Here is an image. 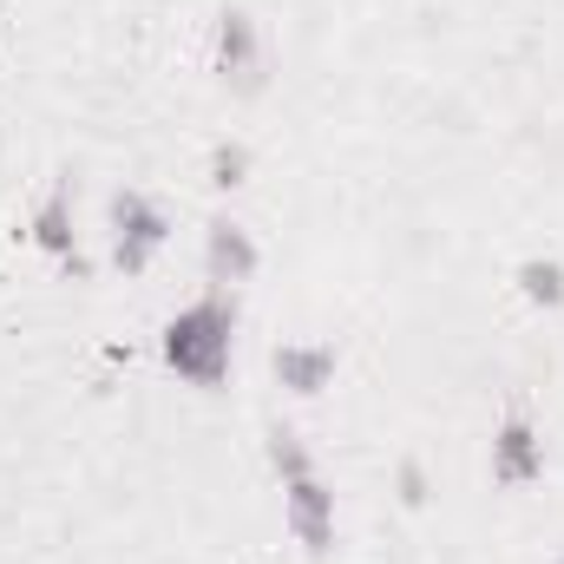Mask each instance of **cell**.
<instances>
[{
    "mask_svg": "<svg viewBox=\"0 0 564 564\" xmlns=\"http://www.w3.org/2000/svg\"><path fill=\"white\" fill-rule=\"evenodd\" d=\"M558 564H564V558H558Z\"/></svg>",
    "mask_w": 564,
    "mask_h": 564,
    "instance_id": "obj_12",
    "label": "cell"
},
{
    "mask_svg": "<svg viewBox=\"0 0 564 564\" xmlns=\"http://www.w3.org/2000/svg\"><path fill=\"white\" fill-rule=\"evenodd\" d=\"M545 473V440L525 414H506L499 433H492V479L499 486H532Z\"/></svg>",
    "mask_w": 564,
    "mask_h": 564,
    "instance_id": "obj_4",
    "label": "cell"
},
{
    "mask_svg": "<svg viewBox=\"0 0 564 564\" xmlns=\"http://www.w3.org/2000/svg\"><path fill=\"white\" fill-rule=\"evenodd\" d=\"M230 355H237V308L224 295H204L164 322V361L191 388H217L230 375Z\"/></svg>",
    "mask_w": 564,
    "mask_h": 564,
    "instance_id": "obj_1",
    "label": "cell"
},
{
    "mask_svg": "<svg viewBox=\"0 0 564 564\" xmlns=\"http://www.w3.org/2000/svg\"><path fill=\"white\" fill-rule=\"evenodd\" d=\"M33 243H40L46 257H73V210H66V184L40 204V217H33Z\"/></svg>",
    "mask_w": 564,
    "mask_h": 564,
    "instance_id": "obj_8",
    "label": "cell"
},
{
    "mask_svg": "<svg viewBox=\"0 0 564 564\" xmlns=\"http://www.w3.org/2000/svg\"><path fill=\"white\" fill-rule=\"evenodd\" d=\"M282 512H289V532H295L308 552H328V545H335V492H328L315 473L282 479Z\"/></svg>",
    "mask_w": 564,
    "mask_h": 564,
    "instance_id": "obj_3",
    "label": "cell"
},
{
    "mask_svg": "<svg viewBox=\"0 0 564 564\" xmlns=\"http://www.w3.org/2000/svg\"><path fill=\"white\" fill-rule=\"evenodd\" d=\"M401 486H408V506H421V499H426V479H421V466H414V459L401 466Z\"/></svg>",
    "mask_w": 564,
    "mask_h": 564,
    "instance_id": "obj_11",
    "label": "cell"
},
{
    "mask_svg": "<svg viewBox=\"0 0 564 564\" xmlns=\"http://www.w3.org/2000/svg\"><path fill=\"white\" fill-rule=\"evenodd\" d=\"M204 263H210V282H250L257 276V243L243 224H210V243H204Z\"/></svg>",
    "mask_w": 564,
    "mask_h": 564,
    "instance_id": "obj_7",
    "label": "cell"
},
{
    "mask_svg": "<svg viewBox=\"0 0 564 564\" xmlns=\"http://www.w3.org/2000/svg\"><path fill=\"white\" fill-rule=\"evenodd\" d=\"M243 171H250V151H243V144H217V151H210V177H217L224 191L243 184Z\"/></svg>",
    "mask_w": 564,
    "mask_h": 564,
    "instance_id": "obj_10",
    "label": "cell"
},
{
    "mask_svg": "<svg viewBox=\"0 0 564 564\" xmlns=\"http://www.w3.org/2000/svg\"><path fill=\"white\" fill-rule=\"evenodd\" d=\"M519 282H525V295H532L539 308H558V302H564V263H552V257L519 263Z\"/></svg>",
    "mask_w": 564,
    "mask_h": 564,
    "instance_id": "obj_9",
    "label": "cell"
},
{
    "mask_svg": "<svg viewBox=\"0 0 564 564\" xmlns=\"http://www.w3.org/2000/svg\"><path fill=\"white\" fill-rule=\"evenodd\" d=\"M164 210L144 197V191H119L112 197V237H119V270H132L139 276L144 263L158 257V243H164Z\"/></svg>",
    "mask_w": 564,
    "mask_h": 564,
    "instance_id": "obj_2",
    "label": "cell"
},
{
    "mask_svg": "<svg viewBox=\"0 0 564 564\" xmlns=\"http://www.w3.org/2000/svg\"><path fill=\"white\" fill-rule=\"evenodd\" d=\"M335 375V341H282L276 348V381L289 394H322Z\"/></svg>",
    "mask_w": 564,
    "mask_h": 564,
    "instance_id": "obj_6",
    "label": "cell"
},
{
    "mask_svg": "<svg viewBox=\"0 0 564 564\" xmlns=\"http://www.w3.org/2000/svg\"><path fill=\"white\" fill-rule=\"evenodd\" d=\"M217 73L237 79V86H257L263 79V33H257V20L243 7H230L217 20Z\"/></svg>",
    "mask_w": 564,
    "mask_h": 564,
    "instance_id": "obj_5",
    "label": "cell"
}]
</instances>
